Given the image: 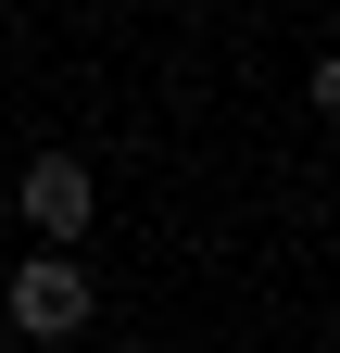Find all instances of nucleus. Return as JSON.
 <instances>
[{
	"instance_id": "obj_1",
	"label": "nucleus",
	"mask_w": 340,
	"mask_h": 353,
	"mask_svg": "<svg viewBox=\"0 0 340 353\" xmlns=\"http://www.w3.org/2000/svg\"><path fill=\"white\" fill-rule=\"evenodd\" d=\"M89 316H101V290L76 252H0V341L63 353V341H89Z\"/></svg>"
},
{
	"instance_id": "obj_2",
	"label": "nucleus",
	"mask_w": 340,
	"mask_h": 353,
	"mask_svg": "<svg viewBox=\"0 0 340 353\" xmlns=\"http://www.w3.org/2000/svg\"><path fill=\"white\" fill-rule=\"evenodd\" d=\"M0 214H25L38 252H76V240H89V214H101L89 152H25V176H13V202H0Z\"/></svg>"
},
{
	"instance_id": "obj_3",
	"label": "nucleus",
	"mask_w": 340,
	"mask_h": 353,
	"mask_svg": "<svg viewBox=\"0 0 340 353\" xmlns=\"http://www.w3.org/2000/svg\"><path fill=\"white\" fill-rule=\"evenodd\" d=\"M0 240H13V214H0Z\"/></svg>"
}]
</instances>
